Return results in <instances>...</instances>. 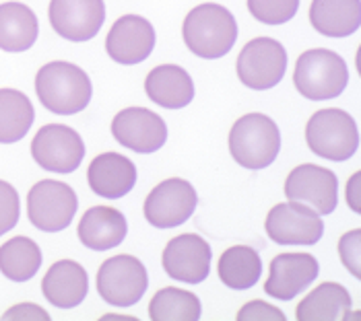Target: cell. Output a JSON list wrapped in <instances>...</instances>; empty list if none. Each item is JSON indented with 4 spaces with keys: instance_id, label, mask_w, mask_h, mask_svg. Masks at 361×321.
I'll list each match as a JSON object with an SVG mask.
<instances>
[{
    "instance_id": "cell-1",
    "label": "cell",
    "mask_w": 361,
    "mask_h": 321,
    "mask_svg": "<svg viewBox=\"0 0 361 321\" xmlns=\"http://www.w3.org/2000/svg\"><path fill=\"white\" fill-rule=\"evenodd\" d=\"M182 35L186 48L195 56L217 60L233 50L238 42V23L225 6L207 2L186 15Z\"/></svg>"
},
{
    "instance_id": "cell-2",
    "label": "cell",
    "mask_w": 361,
    "mask_h": 321,
    "mask_svg": "<svg viewBox=\"0 0 361 321\" xmlns=\"http://www.w3.org/2000/svg\"><path fill=\"white\" fill-rule=\"evenodd\" d=\"M35 93L42 106L58 115H73L89 106L93 87L83 68L56 60L35 75Z\"/></svg>"
},
{
    "instance_id": "cell-3",
    "label": "cell",
    "mask_w": 361,
    "mask_h": 321,
    "mask_svg": "<svg viewBox=\"0 0 361 321\" xmlns=\"http://www.w3.org/2000/svg\"><path fill=\"white\" fill-rule=\"evenodd\" d=\"M281 151L279 126L264 113L242 115L229 132V153L244 169L258 171L273 165Z\"/></svg>"
},
{
    "instance_id": "cell-4",
    "label": "cell",
    "mask_w": 361,
    "mask_h": 321,
    "mask_svg": "<svg viewBox=\"0 0 361 321\" xmlns=\"http://www.w3.org/2000/svg\"><path fill=\"white\" fill-rule=\"evenodd\" d=\"M293 82L300 95L310 101H329L347 89L349 68L347 62L333 50H307L298 58Z\"/></svg>"
},
{
    "instance_id": "cell-5",
    "label": "cell",
    "mask_w": 361,
    "mask_h": 321,
    "mask_svg": "<svg viewBox=\"0 0 361 321\" xmlns=\"http://www.w3.org/2000/svg\"><path fill=\"white\" fill-rule=\"evenodd\" d=\"M306 140L314 155L341 163L357 153L360 130L347 111L320 109L307 122Z\"/></svg>"
},
{
    "instance_id": "cell-6",
    "label": "cell",
    "mask_w": 361,
    "mask_h": 321,
    "mask_svg": "<svg viewBox=\"0 0 361 321\" xmlns=\"http://www.w3.org/2000/svg\"><path fill=\"white\" fill-rule=\"evenodd\" d=\"M77 194L62 182H37L27 194V216L31 225L44 233H60L68 229L77 214Z\"/></svg>"
},
{
    "instance_id": "cell-7",
    "label": "cell",
    "mask_w": 361,
    "mask_h": 321,
    "mask_svg": "<svg viewBox=\"0 0 361 321\" xmlns=\"http://www.w3.org/2000/svg\"><path fill=\"white\" fill-rule=\"evenodd\" d=\"M147 268L135 256H114L97 272V293L114 307H133L147 293Z\"/></svg>"
},
{
    "instance_id": "cell-8",
    "label": "cell",
    "mask_w": 361,
    "mask_h": 321,
    "mask_svg": "<svg viewBox=\"0 0 361 321\" xmlns=\"http://www.w3.org/2000/svg\"><path fill=\"white\" fill-rule=\"evenodd\" d=\"M31 157L44 171L73 173L85 159V142L77 130L62 124H48L35 134Z\"/></svg>"
},
{
    "instance_id": "cell-9",
    "label": "cell",
    "mask_w": 361,
    "mask_h": 321,
    "mask_svg": "<svg viewBox=\"0 0 361 321\" xmlns=\"http://www.w3.org/2000/svg\"><path fill=\"white\" fill-rule=\"evenodd\" d=\"M287 70V52L271 37L250 39L238 56V77L254 91L277 87Z\"/></svg>"
},
{
    "instance_id": "cell-10",
    "label": "cell",
    "mask_w": 361,
    "mask_h": 321,
    "mask_svg": "<svg viewBox=\"0 0 361 321\" xmlns=\"http://www.w3.org/2000/svg\"><path fill=\"white\" fill-rule=\"evenodd\" d=\"M196 204L198 196L192 184L182 177H169L147 196L145 218L157 229H173L195 214Z\"/></svg>"
},
{
    "instance_id": "cell-11",
    "label": "cell",
    "mask_w": 361,
    "mask_h": 321,
    "mask_svg": "<svg viewBox=\"0 0 361 321\" xmlns=\"http://www.w3.org/2000/svg\"><path fill=\"white\" fill-rule=\"evenodd\" d=\"M285 196L291 202L306 204L320 216H326L333 214L338 204V180L331 169L306 163L289 173Z\"/></svg>"
},
{
    "instance_id": "cell-12",
    "label": "cell",
    "mask_w": 361,
    "mask_h": 321,
    "mask_svg": "<svg viewBox=\"0 0 361 321\" xmlns=\"http://www.w3.org/2000/svg\"><path fill=\"white\" fill-rule=\"evenodd\" d=\"M264 229L271 241L279 245H316L324 235L320 214L306 204L291 200L271 208Z\"/></svg>"
},
{
    "instance_id": "cell-13",
    "label": "cell",
    "mask_w": 361,
    "mask_h": 321,
    "mask_svg": "<svg viewBox=\"0 0 361 321\" xmlns=\"http://www.w3.org/2000/svg\"><path fill=\"white\" fill-rule=\"evenodd\" d=\"M111 134L122 146L140 155H151L167 142V124L151 109L128 107L114 118Z\"/></svg>"
},
{
    "instance_id": "cell-14",
    "label": "cell",
    "mask_w": 361,
    "mask_h": 321,
    "mask_svg": "<svg viewBox=\"0 0 361 321\" xmlns=\"http://www.w3.org/2000/svg\"><path fill=\"white\" fill-rule=\"evenodd\" d=\"M50 25L62 39L89 42L106 21L104 0H52L48 8Z\"/></svg>"
},
{
    "instance_id": "cell-15",
    "label": "cell",
    "mask_w": 361,
    "mask_h": 321,
    "mask_svg": "<svg viewBox=\"0 0 361 321\" xmlns=\"http://www.w3.org/2000/svg\"><path fill=\"white\" fill-rule=\"evenodd\" d=\"M211 260V245L195 233H184L167 243L161 264L169 278L186 284H200L209 276Z\"/></svg>"
},
{
    "instance_id": "cell-16",
    "label": "cell",
    "mask_w": 361,
    "mask_h": 321,
    "mask_svg": "<svg viewBox=\"0 0 361 321\" xmlns=\"http://www.w3.org/2000/svg\"><path fill=\"white\" fill-rule=\"evenodd\" d=\"M155 48V29L139 15L120 17L106 37V52L114 62L133 66L145 62Z\"/></svg>"
},
{
    "instance_id": "cell-17",
    "label": "cell",
    "mask_w": 361,
    "mask_h": 321,
    "mask_svg": "<svg viewBox=\"0 0 361 321\" xmlns=\"http://www.w3.org/2000/svg\"><path fill=\"white\" fill-rule=\"evenodd\" d=\"M318 260L312 253H281L271 262L264 293L277 301H291L318 278Z\"/></svg>"
},
{
    "instance_id": "cell-18",
    "label": "cell",
    "mask_w": 361,
    "mask_h": 321,
    "mask_svg": "<svg viewBox=\"0 0 361 321\" xmlns=\"http://www.w3.org/2000/svg\"><path fill=\"white\" fill-rule=\"evenodd\" d=\"M87 180L93 194L106 200H118L133 191L137 184V167L124 155L104 153L91 160Z\"/></svg>"
},
{
    "instance_id": "cell-19",
    "label": "cell",
    "mask_w": 361,
    "mask_h": 321,
    "mask_svg": "<svg viewBox=\"0 0 361 321\" xmlns=\"http://www.w3.org/2000/svg\"><path fill=\"white\" fill-rule=\"evenodd\" d=\"M145 91L155 106L166 109H182L195 99L192 77L178 64L155 66L145 79Z\"/></svg>"
},
{
    "instance_id": "cell-20",
    "label": "cell",
    "mask_w": 361,
    "mask_h": 321,
    "mask_svg": "<svg viewBox=\"0 0 361 321\" xmlns=\"http://www.w3.org/2000/svg\"><path fill=\"white\" fill-rule=\"evenodd\" d=\"M42 291L58 309H73L79 307L89 293V276L81 264L73 260H60L46 272Z\"/></svg>"
},
{
    "instance_id": "cell-21",
    "label": "cell",
    "mask_w": 361,
    "mask_h": 321,
    "mask_svg": "<svg viewBox=\"0 0 361 321\" xmlns=\"http://www.w3.org/2000/svg\"><path fill=\"white\" fill-rule=\"evenodd\" d=\"M77 233L87 249L108 251L118 247L126 237V216L111 206H93L83 214Z\"/></svg>"
},
{
    "instance_id": "cell-22",
    "label": "cell",
    "mask_w": 361,
    "mask_h": 321,
    "mask_svg": "<svg viewBox=\"0 0 361 321\" xmlns=\"http://www.w3.org/2000/svg\"><path fill=\"white\" fill-rule=\"evenodd\" d=\"M310 23L324 37H349L361 25V0H312Z\"/></svg>"
},
{
    "instance_id": "cell-23",
    "label": "cell",
    "mask_w": 361,
    "mask_h": 321,
    "mask_svg": "<svg viewBox=\"0 0 361 321\" xmlns=\"http://www.w3.org/2000/svg\"><path fill=\"white\" fill-rule=\"evenodd\" d=\"M39 33L35 13L23 2L0 4V50L27 52Z\"/></svg>"
},
{
    "instance_id": "cell-24",
    "label": "cell",
    "mask_w": 361,
    "mask_h": 321,
    "mask_svg": "<svg viewBox=\"0 0 361 321\" xmlns=\"http://www.w3.org/2000/svg\"><path fill=\"white\" fill-rule=\"evenodd\" d=\"M351 294L345 287L336 282H324L316 287L300 303L295 315L302 321H333L349 317L351 311Z\"/></svg>"
},
{
    "instance_id": "cell-25",
    "label": "cell",
    "mask_w": 361,
    "mask_h": 321,
    "mask_svg": "<svg viewBox=\"0 0 361 321\" xmlns=\"http://www.w3.org/2000/svg\"><path fill=\"white\" fill-rule=\"evenodd\" d=\"M217 272L227 289L248 291L262 274V260L258 251L248 245H233L221 253Z\"/></svg>"
},
{
    "instance_id": "cell-26",
    "label": "cell",
    "mask_w": 361,
    "mask_h": 321,
    "mask_svg": "<svg viewBox=\"0 0 361 321\" xmlns=\"http://www.w3.org/2000/svg\"><path fill=\"white\" fill-rule=\"evenodd\" d=\"M35 109L25 93L0 89V144H13L25 138L33 126Z\"/></svg>"
},
{
    "instance_id": "cell-27",
    "label": "cell",
    "mask_w": 361,
    "mask_h": 321,
    "mask_svg": "<svg viewBox=\"0 0 361 321\" xmlns=\"http://www.w3.org/2000/svg\"><path fill=\"white\" fill-rule=\"evenodd\" d=\"M42 268V249L29 237H13L0 247V272L13 282H27Z\"/></svg>"
},
{
    "instance_id": "cell-28",
    "label": "cell",
    "mask_w": 361,
    "mask_h": 321,
    "mask_svg": "<svg viewBox=\"0 0 361 321\" xmlns=\"http://www.w3.org/2000/svg\"><path fill=\"white\" fill-rule=\"evenodd\" d=\"M202 315V305L190 291L167 287L151 298L149 317L153 321H198Z\"/></svg>"
},
{
    "instance_id": "cell-29",
    "label": "cell",
    "mask_w": 361,
    "mask_h": 321,
    "mask_svg": "<svg viewBox=\"0 0 361 321\" xmlns=\"http://www.w3.org/2000/svg\"><path fill=\"white\" fill-rule=\"evenodd\" d=\"M300 8V0H248L250 15L264 25L289 23Z\"/></svg>"
},
{
    "instance_id": "cell-30",
    "label": "cell",
    "mask_w": 361,
    "mask_h": 321,
    "mask_svg": "<svg viewBox=\"0 0 361 321\" xmlns=\"http://www.w3.org/2000/svg\"><path fill=\"white\" fill-rule=\"evenodd\" d=\"M19 216H21L19 191L8 182L0 180V237L17 227Z\"/></svg>"
},
{
    "instance_id": "cell-31",
    "label": "cell",
    "mask_w": 361,
    "mask_h": 321,
    "mask_svg": "<svg viewBox=\"0 0 361 321\" xmlns=\"http://www.w3.org/2000/svg\"><path fill=\"white\" fill-rule=\"evenodd\" d=\"M361 229H353L345 233L338 241V256L343 266L347 268L355 278H361Z\"/></svg>"
},
{
    "instance_id": "cell-32",
    "label": "cell",
    "mask_w": 361,
    "mask_h": 321,
    "mask_svg": "<svg viewBox=\"0 0 361 321\" xmlns=\"http://www.w3.org/2000/svg\"><path fill=\"white\" fill-rule=\"evenodd\" d=\"M238 320L240 321H250V320H275V321H285V313L273 307V305H267L262 301H252L248 305H244L238 313Z\"/></svg>"
},
{
    "instance_id": "cell-33",
    "label": "cell",
    "mask_w": 361,
    "mask_h": 321,
    "mask_svg": "<svg viewBox=\"0 0 361 321\" xmlns=\"http://www.w3.org/2000/svg\"><path fill=\"white\" fill-rule=\"evenodd\" d=\"M2 320L48 321L50 320V315H48V311H46V309H42V307H37V305H33V303H21V305H17V307H11V309L2 315Z\"/></svg>"
},
{
    "instance_id": "cell-34",
    "label": "cell",
    "mask_w": 361,
    "mask_h": 321,
    "mask_svg": "<svg viewBox=\"0 0 361 321\" xmlns=\"http://www.w3.org/2000/svg\"><path fill=\"white\" fill-rule=\"evenodd\" d=\"M360 182H361V173H353V177L349 180L347 184V202L351 206L353 213H361V202H360Z\"/></svg>"
},
{
    "instance_id": "cell-35",
    "label": "cell",
    "mask_w": 361,
    "mask_h": 321,
    "mask_svg": "<svg viewBox=\"0 0 361 321\" xmlns=\"http://www.w3.org/2000/svg\"><path fill=\"white\" fill-rule=\"evenodd\" d=\"M104 321H137V317H128V315H104Z\"/></svg>"
}]
</instances>
